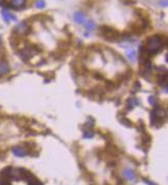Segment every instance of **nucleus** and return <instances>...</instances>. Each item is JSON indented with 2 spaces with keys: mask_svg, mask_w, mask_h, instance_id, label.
Listing matches in <instances>:
<instances>
[{
  "mask_svg": "<svg viewBox=\"0 0 168 185\" xmlns=\"http://www.w3.org/2000/svg\"><path fill=\"white\" fill-rule=\"evenodd\" d=\"M102 32H103V36L108 40H115L119 38V33L115 31L111 27H102Z\"/></svg>",
  "mask_w": 168,
  "mask_h": 185,
  "instance_id": "2",
  "label": "nucleus"
},
{
  "mask_svg": "<svg viewBox=\"0 0 168 185\" xmlns=\"http://www.w3.org/2000/svg\"><path fill=\"white\" fill-rule=\"evenodd\" d=\"M160 4H161L163 7H166L167 6V0H161V1H160Z\"/></svg>",
  "mask_w": 168,
  "mask_h": 185,
  "instance_id": "16",
  "label": "nucleus"
},
{
  "mask_svg": "<svg viewBox=\"0 0 168 185\" xmlns=\"http://www.w3.org/2000/svg\"><path fill=\"white\" fill-rule=\"evenodd\" d=\"M94 137V134L93 132H90V131H88V132H85V134H84V138H88V139H92V138Z\"/></svg>",
  "mask_w": 168,
  "mask_h": 185,
  "instance_id": "13",
  "label": "nucleus"
},
{
  "mask_svg": "<svg viewBox=\"0 0 168 185\" xmlns=\"http://www.w3.org/2000/svg\"><path fill=\"white\" fill-rule=\"evenodd\" d=\"M2 17H3V20L5 21L6 23H9L10 20H14L15 21V17L12 14H9V12H7V9H3L2 10Z\"/></svg>",
  "mask_w": 168,
  "mask_h": 185,
  "instance_id": "3",
  "label": "nucleus"
},
{
  "mask_svg": "<svg viewBox=\"0 0 168 185\" xmlns=\"http://www.w3.org/2000/svg\"><path fill=\"white\" fill-rule=\"evenodd\" d=\"M84 25H85V28L88 31H90V30H93V29H95L96 28V24L95 23L93 22V21H85V23H84Z\"/></svg>",
  "mask_w": 168,
  "mask_h": 185,
  "instance_id": "9",
  "label": "nucleus"
},
{
  "mask_svg": "<svg viewBox=\"0 0 168 185\" xmlns=\"http://www.w3.org/2000/svg\"><path fill=\"white\" fill-rule=\"evenodd\" d=\"M17 29L20 31V32H26L28 30V26L25 24V23H21V24L18 25Z\"/></svg>",
  "mask_w": 168,
  "mask_h": 185,
  "instance_id": "10",
  "label": "nucleus"
},
{
  "mask_svg": "<svg viewBox=\"0 0 168 185\" xmlns=\"http://www.w3.org/2000/svg\"><path fill=\"white\" fill-rule=\"evenodd\" d=\"M162 37L159 35H155L152 36L151 38L148 40V43H146V52L149 54V55H152V54H156L157 52H159L162 48Z\"/></svg>",
  "mask_w": 168,
  "mask_h": 185,
  "instance_id": "1",
  "label": "nucleus"
},
{
  "mask_svg": "<svg viewBox=\"0 0 168 185\" xmlns=\"http://www.w3.org/2000/svg\"><path fill=\"white\" fill-rule=\"evenodd\" d=\"M134 56H135V52L133 50H130L129 52H128V57L130 58V60L134 61Z\"/></svg>",
  "mask_w": 168,
  "mask_h": 185,
  "instance_id": "12",
  "label": "nucleus"
},
{
  "mask_svg": "<svg viewBox=\"0 0 168 185\" xmlns=\"http://www.w3.org/2000/svg\"><path fill=\"white\" fill-rule=\"evenodd\" d=\"M0 44H1V38H0Z\"/></svg>",
  "mask_w": 168,
  "mask_h": 185,
  "instance_id": "18",
  "label": "nucleus"
},
{
  "mask_svg": "<svg viewBox=\"0 0 168 185\" xmlns=\"http://www.w3.org/2000/svg\"><path fill=\"white\" fill-rule=\"evenodd\" d=\"M74 21L78 24H84L86 21V17L83 12H75L74 14Z\"/></svg>",
  "mask_w": 168,
  "mask_h": 185,
  "instance_id": "5",
  "label": "nucleus"
},
{
  "mask_svg": "<svg viewBox=\"0 0 168 185\" xmlns=\"http://www.w3.org/2000/svg\"><path fill=\"white\" fill-rule=\"evenodd\" d=\"M9 70V64H7L6 62H4V61L0 62V75L6 74Z\"/></svg>",
  "mask_w": 168,
  "mask_h": 185,
  "instance_id": "8",
  "label": "nucleus"
},
{
  "mask_svg": "<svg viewBox=\"0 0 168 185\" xmlns=\"http://www.w3.org/2000/svg\"><path fill=\"white\" fill-rule=\"evenodd\" d=\"M36 6H37L38 9H43V7L46 6V2H44L43 0H38V1L36 2Z\"/></svg>",
  "mask_w": 168,
  "mask_h": 185,
  "instance_id": "11",
  "label": "nucleus"
},
{
  "mask_svg": "<svg viewBox=\"0 0 168 185\" xmlns=\"http://www.w3.org/2000/svg\"><path fill=\"white\" fill-rule=\"evenodd\" d=\"M130 103H132L133 106H137L138 103H138V100L136 99V98H131V99H130Z\"/></svg>",
  "mask_w": 168,
  "mask_h": 185,
  "instance_id": "15",
  "label": "nucleus"
},
{
  "mask_svg": "<svg viewBox=\"0 0 168 185\" xmlns=\"http://www.w3.org/2000/svg\"><path fill=\"white\" fill-rule=\"evenodd\" d=\"M149 103H151L152 106H154L155 103H156V99H155L154 96H149Z\"/></svg>",
  "mask_w": 168,
  "mask_h": 185,
  "instance_id": "14",
  "label": "nucleus"
},
{
  "mask_svg": "<svg viewBox=\"0 0 168 185\" xmlns=\"http://www.w3.org/2000/svg\"><path fill=\"white\" fill-rule=\"evenodd\" d=\"M12 152H14V154L15 156H19V157H23V156H25L26 152L25 150L23 149V148H20V147H15L12 149Z\"/></svg>",
  "mask_w": 168,
  "mask_h": 185,
  "instance_id": "7",
  "label": "nucleus"
},
{
  "mask_svg": "<svg viewBox=\"0 0 168 185\" xmlns=\"http://www.w3.org/2000/svg\"><path fill=\"white\" fill-rule=\"evenodd\" d=\"M124 176L125 178H127L128 180H134L135 179V173L133 172L132 170H129V169H126V170L124 171Z\"/></svg>",
  "mask_w": 168,
  "mask_h": 185,
  "instance_id": "6",
  "label": "nucleus"
},
{
  "mask_svg": "<svg viewBox=\"0 0 168 185\" xmlns=\"http://www.w3.org/2000/svg\"><path fill=\"white\" fill-rule=\"evenodd\" d=\"M26 0H12L10 1V6L14 7V9H20V7H23L25 5Z\"/></svg>",
  "mask_w": 168,
  "mask_h": 185,
  "instance_id": "4",
  "label": "nucleus"
},
{
  "mask_svg": "<svg viewBox=\"0 0 168 185\" xmlns=\"http://www.w3.org/2000/svg\"><path fill=\"white\" fill-rule=\"evenodd\" d=\"M2 1H3V0H0V5L2 4Z\"/></svg>",
  "mask_w": 168,
  "mask_h": 185,
  "instance_id": "17",
  "label": "nucleus"
}]
</instances>
